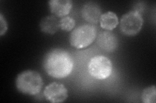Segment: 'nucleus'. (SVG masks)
<instances>
[{"instance_id": "nucleus-1", "label": "nucleus", "mask_w": 156, "mask_h": 103, "mask_svg": "<svg viewBox=\"0 0 156 103\" xmlns=\"http://www.w3.org/2000/svg\"><path fill=\"white\" fill-rule=\"evenodd\" d=\"M43 68L50 76L63 79L72 73L74 60L70 53L65 49L52 48L44 57Z\"/></svg>"}, {"instance_id": "nucleus-2", "label": "nucleus", "mask_w": 156, "mask_h": 103, "mask_svg": "<svg viewBox=\"0 0 156 103\" xmlns=\"http://www.w3.org/2000/svg\"><path fill=\"white\" fill-rule=\"evenodd\" d=\"M16 86L17 90L23 94L36 95L42 90L43 80L38 72L27 70L18 75L16 79Z\"/></svg>"}, {"instance_id": "nucleus-3", "label": "nucleus", "mask_w": 156, "mask_h": 103, "mask_svg": "<svg viewBox=\"0 0 156 103\" xmlns=\"http://www.w3.org/2000/svg\"><path fill=\"white\" fill-rule=\"evenodd\" d=\"M97 36L96 27L92 24H83L71 32L69 41L72 47L77 49L85 48L90 45Z\"/></svg>"}, {"instance_id": "nucleus-4", "label": "nucleus", "mask_w": 156, "mask_h": 103, "mask_svg": "<svg viewBox=\"0 0 156 103\" xmlns=\"http://www.w3.org/2000/svg\"><path fill=\"white\" fill-rule=\"evenodd\" d=\"M89 74L96 79L104 80L108 78L113 71V64L104 56H95L88 63Z\"/></svg>"}, {"instance_id": "nucleus-5", "label": "nucleus", "mask_w": 156, "mask_h": 103, "mask_svg": "<svg viewBox=\"0 0 156 103\" xmlns=\"http://www.w3.org/2000/svg\"><path fill=\"white\" fill-rule=\"evenodd\" d=\"M142 14L135 11H130L122 16L120 21V28L124 35L134 36L141 30L143 25Z\"/></svg>"}, {"instance_id": "nucleus-6", "label": "nucleus", "mask_w": 156, "mask_h": 103, "mask_svg": "<svg viewBox=\"0 0 156 103\" xmlns=\"http://www.w3.org/2000/svg\"><path fill=\"white\" fill-rule=\"evenodd\" d=\"M43 94L47 101L52 103L64 102L68 97L65 86L56 82H51L46 86Z\"/></svg>"}, {"instance_id": "nucleus-7", "label": "nucleus", "mask_w": 156, "mask_h": 103, "mask_svg": "<svg viewBox=\"0 0 156 103\" xmlns=\"http://www.w3.org/2000/svg\"><path fill=\"white\" fill-rule=\"evenodd\" d=\"M96 39L97 45L107 52H113L118 47V39L111 31H101L97 34Z\"/></svg>"}, {"instance_id": "nucleus-8", "label": "nucleus", "mask_w": 156, "mask_h": 103, "mask_svg": "<svg viewBox=\"0 0 156 103\" xmlns=\"http://www.w3.org/2000/svg\"><path fill=\"white\" fill-rule=\"evenodd\" d=\"M101 10L98 4L89 2L84 4L81 9V15L85 21L92 24L97 23L100 21Z\"/></svg>"}, {"instance_id": "nucleus-9", "label": "nucleus", "mask_w": 156, "mask_h": 103, "mask_svg": "<svg viewBox=\"0 0 156 103\" xmlns=\"http://www.w3.org/2000/svg\"><path fill=\"white\" fill-rule=\"evenodd\" d=\"M48 4L50 12L57 18L67 16L72 8V2L70 0H50Z\"/></svg>"}, {"instance_id": "nucleus-10", "label": "nucleus", "mask_w": 156, "mask_h": 103, "mask_svg": "<svg viewBox=\"0 0 156 103\" xmlns=\"http://www.w3.org/2000/svg\"><path fill=\"white\" fill-rule=\"evenodd\" d=\"M40 28L42 32L54 34L60 29L59 21L55 16H48L43 18L40 22Z\"/></svg>"}, {"instance_id": "nucleus-11", "label": "nucleus", "mask_w": 156, "mask_h": 103, "mask_svg": "<svg viewBox=\"0 0 156 103\" xmlns=\"http://www.w3.org/2000/svg\"><path fill=\"white\" fill-rule=\"evenodd\" d=\"M99 21L100 27L104 30L108 31H113L119 24L118 16L112 11H108L102 14Z\"/></svg>"}, {"instance_id": "nucleus-12", "label": "nucleus", "mask_w": 156, "mask_h": 103, "mask_svg": "<svg viewBox=\"0 0 156 103\" xmlns=\"http://www.w3.org/2000/svg\"><path fill=\"white\" fill-rule=\"evenodd\" d=\"M142 101L144 103H155L156 98V88L155 85L146 87L143 90Z\"/></svg>"}, {"instance_id": "nucleus-13", "label": "nucleus", "mask_w": 156, "mask_h": 103, "mask_svg": "<svg viewBox=\"0 0 156 103\" xmlns=\"http://www.w3.org/2000/svg\"><path fill=\"white\" fill-rule=\"evenodd\" d=\"M76 26V20L70 16H65L59 20L60 29L66 32L73 30Z\"/></svg>"}, {"instance_id": "nucleus-14", "label": "nucleus", "mask_w": 156, "mask_h": 103, "mask_svg": "<svg viewBox=\"0 0 156 103\" xmlns=\"http://www.w3.org/2000/svg\"><path fill=\"white\" fill-rule=\"evenodd\" d=\"M0 36H2L3 34L6 33L8 29V24L6 19L4 18L2 14H0Z\"/></svg>"}, {"instance_id": "nucleus-15", "label": "nucleus", "mask_w": 156, "mask_h": 103, "mask_svg": "<svg viewBox=\"0 0 156 103\" xmlns=\"http://www.w3.org/2000/svg\"><path fill=\"white\" fill-rule=\"evenodd\" d=\"M144 8H145L144 4L143 2H138L136 3L135 4V5L134 6L133 11L140 13V14H142V12L144 11Z\"/></svg>"}]
</instances>
